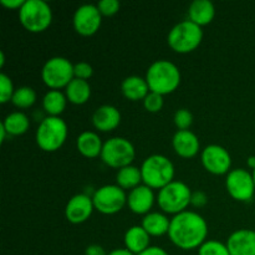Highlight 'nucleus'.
<instances>
[{
    "mask_svg": "<svg viewBox=\"0 0 255 255\" xmlns=\"http://www.w3.org/2000/svg\"><path fill=\"white\" fill-rule=\"evenodd\" d=\"M208 203V197L204 193L203 191H194L192 192V198H191V204L196 208H202L206 204Z\"/></svg>",
    "mask_w": 255,
    "mask_h": 255,
    "instance_id": "nucleus-35",
    "label": "nucleus"
},
{
    "mask_svg": "<svg viewBox=\"0 0 255 255\" xmlns=\"http://www.w3.org/2000/svg\"><path fill=\"white\" fill-rule=\"evenodd\" d=\"M67 133L69 128L65 120L56 116H46L40 121L35 139L42 151L55 152L64 146Z\"/></svg>",
    "mask_w": 255,
    "mask_h": 255,
    "instance_id": "nucleus-4",
    "label": "nucleus"
},
{
    "mask_svg": "<svg viewBox=\"0 0 255 255\" xmlns=\"http://www.w3.org/2000/svg\"><path fill=\"white\" fill-rule=\"evenodd\" d=\"M94 206L100 213L116 214L127 204V194L125 189L117 184H106L96 189L92 196Z\"/></svg>",
    "mask_w": 255,
    "mask_h": 255,
    "instance_id": "nucleus-10",
    "label": "nucleus"
},
{
    "mask_svg": "<svg viewBox=\"0 0 255 255\" xmlns=\"http://www.w3.org/2000/svg\"><path fill=\"white\" fill-rule=\"evenodd\" d=\"M247 163H248L249 168H252V171L255 168V156H252L249 157L248 161H247Z\"/></svg>",
    "mask_w": 255,
    "mask_h": 255,
    "instance_id": "nucleus-40",
    "label": "nucleus"
},
{
    "mask_svg": "<svg viewBox=\"0 0 255 255\" xmlns=\"http://www.w3.org/2000/svg\"><path fill=\"white\" fill-rule=\"evenodd\" d=\"M141 226L151 237H162L168 234L171 219L161 212H149L143 217Z\"/></svg>",
    "mask_w": 255,
    "mask_h": 255,
    "instance_id": "nucleus-23",
    "label": "nucleus"
},
{
    "mask_svg": "<svg viewBox=\"0 0 255 255\" xmlns=\"http://www.w3.org/2000/svg\"><path fill=\"white\" fill-rule=\"evenodd\" d=\"M142 182L152 189H162L174 181V164L163 154H151L141 166Z\"/></svg>",
    "mask_w": 255,
    "mask_h": 255,
    "instance_id": "nucleus-3",
    "label": "nucleus"
},
{
    "mask_svg": "<svg viewBox=\"0 0 255 255\" xmlns=\"http://www.w3.org/2000/svg\"><path fill=\"white\" fill-rule=\"evenodd\" d=\"M109 253L105 252V249L102 248L99 244H91V246L87 247L85 249V255H107Z\"/></svg>",
    "mask_w": 255,
    "mask_h": 255,
    "instance_id": "nucleus-36",
    "label": "nucleus"
},
{
    "mask_svg": "<svg viewBox=\"0 0 255 255\" xmlns=\"http://www.w3.org/2000/svg\"><path fill=\"white\" fill-rule=\"evenodd\" d=\"M41 79L51 90L66 89L67 85L75 79L74 64L66 57H50L42 66Z\"/></svg>",
    "mask_w": 255,
    "mask_h": 255,
    "instance_id": "nucleus-9",
    "label": "nucleus"
},
{
    "mask_svg": "<svg viewBox=\"0 0 255 255\" xmlns=\"http://www.w3.org/2000/svg\"><path fill=\"white\" fill-rule=\"evenodd\" d=\"M198 255H231L227 244L218 241H206L198 248Z\"/></svg>",
    "mask_w": 255,
    "mask_h": 255,
    "instance_id": "nucleus-29",
    "label": "nucleus"
},
{
    "mask_svg": "<svg viewBox=\"0 0 255 255\" xmlns=\"http://www.w3.org/2000/svg\"><path fill=\"white\" fill-rule=\"evenodd\" d=\"M101 159L112 168H124L129 166L136 157V149L132 142L125 137H111L104 142Z\"/></svg>",
    "mask_w": 255,
    "mask_h": 255,
    "instance_id": "nucleus-8",
    "label": "nucleus"
},
{
    "mask_svg": "<svg viewBox=\"0 0 255 255\" xmlns=\"http://www.w3.org/2000/svg\"><path fill=\"white\" fill-rule=\"evenodd\" d=\"M138 255H169V254L167 253L163 248H161V247L151 246L149 248H147L146 251L142 252V253Z\"/></svg>",
    "mask_w": 255,
    "mask_h": 255,
    "instance_id": "nucleus-38",
    "label": "nucleus"
},
{
    "mask_svg": "<svg viewBox=\"0 0 255 255\" xmlns=\"http://www.w3.org/2000/svg\"><path fill=\"white\" fill-rule=\"evenodd\" d=\"M65 95L67 97V101H70L71 104L84 105L91 97V86L86 80L75 77L65 89Z\"/></svg>",
    "mask_w": 255,
    "mask_h": 255,
    "instance_id": "nucleus-24",
    "label": "nucleus"
},
{
    "mask_svg": "<svg viewBox=\"0 0 255 255\" xmlns=\"http://www.w3.org/2000/svg\"><path fill=\"white\" fill-rule=\"evenodd\" d=\"M192 191L184 182L173 181L162 189L157 194V203L166 214L182 213L187 211L191 204Z\"/></svg>",
    "mask_w": 255,
    "mask_h": 255,
    "instance_id": "nucleus-6",
    "label": "nucleus"
},
{
    "mask_svg": "<svg viewBox=\"0 0 255 255\" xmlns=\"http://www.w3.org/2000/svg\"><path fill=\"white\" fill-rule=\"evenodd\" d=\"M121 124V112L112 105H102L92 115V125L101 132L114 131Z\"/></svg>",
    "mask_w": 255,
    "mask_h": 255,
    "instance_id": "nucleus-18",
    "label": "nucleus"
},
{
    "mask_svg": "<svg viewBox=\"0 0 255 255\" xmlns=\"http://www.w3.org/2000/svg\"><path fill=\"white\" fill-rule=\"evenodd\" d=\"M226 188L229 196L238 202H251L255 194L253 173L248 169H232L226 178Z\"/></svg>",
    "mask_w": 255,
    "mask_h": 255,
    "instance_id": "nucleus-11",
    "label": "nucleus"
},
{
    "mask_svg": "<svg viewBox=\"0 0 255 255\" xmlns=\"http://www.w3.org/2000/svg\"><path fill=\"white\" fill-rule=\"evenodd\" d=\"M252 173H253V178H254V183H255V168L252 171Z\"/></svg>",
    "mask_w": 255,
    "mask_h": 255,
    "instance_id": "nucleus-42",
    "label": "nucleus"
},
{
    "mask_svg": "<svg viewBox=\"0 0 255 255\" xmlns=\"http://www.w3.org/2000/svg\"><path fill=\"white\" fill-rule=\"evenodd\" d=\"M121 91L129 101H139V100H144V97L148 95L149 87L146 77L132 75V76H127L122 81Z\"/></svg>",
    "mask_w": 255,
    "mask_h": 255,
    "instance_id": "nucleus-22",
    "label": "nucleus"
},
{
    "mask_svg": "<svg viewBox=\"0 0 255 255\" xmlns=\"http://www.w3.org/2000/svg\"><path fill=\"white\" fill-rule=\"evenodd\" d=\"M97 7L102 16H112L119 12L121 4L119 0H101L97 2Z\"/></svg>",
    "mask_w": 255,
    "mask_h": 255,
    "instance_id": "nucleus-33",
    "label": "nucleus"
},
{
    "mask_svg": "<svg viewBox=\"0 0 255 255\" xmlns=\"http://www.w3.org/2000/svg\"><path fill=\"white\" fill-rule=\"evenodd\" d=\"M92 74H94V69H92L89 62L80 61L74 65V75L76 79L86 80L87 81L92 76Z\"/></svg>",
    "mask_w": 255,
    "mask_h": 255,
    "instance_id": "nucleus-34",
    "label": "nucleus"
},
{
    "mask_svg": "<svg viewBox=\"0 0 255 255\" xmlns=\"http://www.w3.org/2000/svg\"><path fill=\"white\" fill-rule=\"evenodd\" d=\"M95 211L92 197L85 193L75 194L65 207V217L72 224H81L92 216Z\"/></svg>",
    "mask_w": 255,
    "mask_h": 255,
    "instance_id": "nucleus-14",
    "label": "nucleus"
},
{
    "mask_svg": "<svg viewBox=\"0 0 255 255\" xmlns=\"http://www.w3.org/2000/svg\"><path fill=\"white\" fill-rule=\"evenodd\" d=\"M172 146L174 152L182 158H192L196 156L201 148V142L197 134L191 129L177 131L172 138Z\"/></svg>",
    "mask_w": 255,
    "mask_h": 255,
    "instance_id": "nucleus-17",
    "label": "nucleus"
},
{
    "mask_svg": "<svg viewBox=\"0 0 255 255\" xmlns=\"http://www.w3.org/2000/svg\"><path fill=\"white\" fill-rule=\"evenodd\" d=\"M4 62H5V55H4V51H0V67L4 66Z\"/></svg>",
    "mask_w": 255,
    "mask_h": 255,
    "instance_id": "nucleus-41",
    "label": "nucleus"
},
{
    "mask_svg": "<svg viewBox=\"0 0 255 255\" xmlns=\"http://www.w3.org/2000/svg\"><path fill=\"white\" fill-rule=\"evenodd\" d=\"M201 161L204 168L212 174H228L232 167V157L229 152L219 144H208L201 153Z\"/></svg>",
    "mask_w": 255,
    "mask_h": 255,
    "instance_id": "nucleus-13",
    "label": "nucleus"
},
{
    "mask_svg": "<svg viewBox=\"0 0 255 255\" xmlns=\"http://www.w3.org/2000/svg\"><path fill=\"white\" fill-rule=\"evenodd\" d=\"M163 104H164L163 96L157 94V92L149 91L148 95H147L143 100L144 109H146L148 112H151V114H156V112L161 111L162 107H163Z\"/></svg>",
    "mask_w": 255,
    "mask_h": 255,
    "instance_id": "nucleus-32",
    "label": "nucleus"
},
{
    "mask_svg": "<svg viewBox=\"0 0 255 255\" xmlns=\"http://www.w3.org/2000/svg\"><path fill=\"white\" fill-rule=\"evenodd\" d=\"M1 5L5 6L6 9L10 10H20V7L24 5L25 0H1Z\"/></svg>",
    "mask_w": 255,
    "mask_h": 255,
    "instance_id": "nucleus-37",
    "label": "nucleus"
},
{
    "mask_svg": "<svg viewBox=\"0 0 255 255\" xmlns=\"http://www.w3.org/2000/svg\"><path fill=\"white\" fill-rule=\"evenodd\" d=\"M107 255H134V254L131 253V252L126 248H117V249H114V251L110 252Z\"/></svg>",
    "mask_w": 255,
    "mask_h": 255,
    "instance_id": "nucleus-39",
    "label": "nucleus"
},
{
    "mask_svg": "<svg viewBox=\"0 0 255 255\" xmlns=\"http://www.w3.org/2000/svg\"><path fill=\"white\" fill-rule=\"evenodd\" d=\"M125 248L128 249L134 255L141 254L151 247V236L147 233L142 226H133L125 233Z\"/></svg>",
    "mask_w": 255,
    "mask_h": 255,
    "instance_id": "nucleus-19",
    "label": "nucleus"
},
{
    "mask_svg": "<svg viewBox=\"0 0 255 255\" xmlns=\"http://www.w3.org/2000/svg\"><path fill=\"white\" fill-rule=\"evenodd\" d=\"M208 224L199 213L184 211L171 219L168 237L172 243L182 251L197 249L207 241Z\"/></svg>",
    "mask_w": 255,
    "mask_h": 255,
    "instance_id": "nucleus-1",
    "label": "nucleus"
},
{
    "mask_svg": "<svg viewBox=\"0 0 255 255\" xmlns=\"http://www.w3.org/2000/svg\"><path fill=\"white\" fill-rule=\"evenodd\" d=\"M1 126L7 132L10 137L11 136H21L25 132H27L30 127V120L27 115L21 111H15L7 115L2 121Z\"/></svg>",
    "mask_w": 255,
    "mask_h": 255,
    "instance_id": "nucleus-26",
    "label": "nucleus"
},
{
    "mask_svg": "<svg viewBox=\"0 0 255 255\" xmlns=\"http://www.w3.org/2000/svg\"><path fill=\"white\" fill-rule=\"evenodd\" d=\"M66 95L60 90H50L42 97V109L47 116L60 117V115L66 109Z\"/></svg>",
    "mask_w": 255,
    "mask_h": 255,
    "instance_id": "nucleus-25",
    "label": "nucleus"
},
{
    "mask_svg": "<svg viewBox=\"0 0 255 255\" xmlns=\"http://www.w3.org/2000/svg\"><path fill=\"white\" fill-rule=\"evenodd\" d=\"M154 199L156 197H154L153 189L149 188L146 184H141L129 191V193L127 194V206L134 214L146 216L151 212Z\"/></svg>",
    "mask_w": 255,
    "mask_h": 255,
    "instance_id": "nucleus-15",
    "label": "nucleus"
},
{
    "mask_svg": "<svg viewBox=\"0 0 255 255\" xmlns=\"http://www.w3.org/2000/svg\"><path fill=\"white\" fill-rule=\"evenodd\" d=\"M146 80L149 91L164 96L178 89L181 84V71L178 66L169 60H157L147 69Z\"/></svg>",
    "mask_w": 255,
    "mask_h": 255,
    "instance_id": "nucleus-2",
    "label": "nucleus"
},
{
    "mask_svg": "<svg viewBox=\"0 0 255 255\" xmlns=\"http://www.w3.org/2000/svg\"><path fill=\"white\" fill-rule=\"evenodd\" d=\"M188 16L191 21L202 27L213 21L216 7L211 0H194L188 7Z\"/></svg>",
    "mask_w": 255,
    "mask_h": 255,
    "instance_id": "nucleus-21",
    "label": "nucleus"
},
{
    "mask_svg": "<svg viewBox=\"0 0 255 255\" xmlns=\"http://www.w3.org/2000/svg\"><path fill=\"white\" fill-rule=\"evenodd\" d=\"M231 255H255V231L238 229L227 239Z\"/></svg>",
    "mask_w": 255,
    "mask_h": 255,
    "instance_id": "nucleus-16",
    "label": "nucleus"
},
{
    "mask_svg": "<svg viewBox=\"0 0 255 255\" xmlns=\"http://www.w3.org/2000/svg\"><path fill=\"white\" fill-rule=\"evenodd\" d=\"M19 20L30 32H42L51 25L52 10L44 0H25L19 10Z\"/></svg>",
    "mask_w": 255,
    "mask_h": 255,
    "instance_id": "nucleus-7",
    "label": "nucleus"
},
{
    "mask_svg": "<svg viewBox=\"0 0 255 255\" xmlns=\"http://www.w3.org/2000/svg\"><path fill=\"white\" fill-rule=\"evenodd\" d=\"M116 182L117 186L121 187L122 189H129V191H132L136 187L141 186V168L133 166V164H129V166L119 169V172L116 174Z\"/></svg>",
    "mask_w": 255,
    "mask_h": 255,
    "instance_id": "nucleus-27",
    "label": "nucleus"
},
{
    "mask_svg": "<svg viewBox=\"0 0 255 255\" xmlns=\"http://www.w3.org/2000/svg\"><path fill=\"white\" fill-rule=\"evenodd\" d=\"M203 40V30L191 20H183L174 25L168 32L167 41L169 47L178 54L194 51Z\"/></svg>",
    "mask_w": 255,
    "mask_h": 255,
    "instance_id": "nucleus-5",
    "label": "nucleus"
},
{
    "mask_svg": "<svg viewBox=\"0 0 255 255\" xmlns=\"http://www.w3.org/2000/svg\"><path fill=\"white\" fill-rule=\"evenodd\" d=\"M36 92L30 86H21L15 89L11 102L17 109H29L36 102Z\"/></svg>",
    "mask_w": 255,
    "mask_h": 255,
    "instance_id": "nucleus-28",
    "label": "nucleus"
},
{
    "mask_svg": "<svg viewBox=\"0 0 255 255\" xmlns=\"http://www.w3.org/2000/svg\"><path fill=\"white\" fill-rule=\"evenodd\" d=\"M15 89L11 79L6 74H0V102L6 104L11 101L12 95H14Z\"/></svg>",
    "mask_w": 255,
    "mask_h": 255,
    "instance_id": "nucleus-30",
    "label": "nucleus"
},
{
    "mask_svg": "<svg viewBox=\"0 0 255 255\" xmlns=\"http://www.w3.org/2000/svg\"><path fill=\"white\" fill-rule=\"evenodd\" d=\"M76 147L77 151L87 158H96V157L101 156L102 147H104V142H102L101 137L94 131H85L79 134L76 139Z\"/></svg>",
    "mask_w": 255,
    "mask_h": 255,
    "instance_id": "nucleus-20",
    "label": "nucleus"
},
{
    "mask_svg": "<svg viewBox=\"0 0 255 255\" xmlns=\"http://www.w3.org/2000/svg\"><path fill=\"white\" fill-rule=\"evenodd\" d=\"M74 29L82 36H91L96 34L102 24V15L97 5L84 4L75 10L72 19Z\"/></svg>",
    "mask_w": 255,
    "mask_h": 255,
    "instance_id": "nucleus-12",
    "label": "nucleus"
},
{
    "mask_svg": "<svg viewBox=\"0 0 255 255\" xmlns=\"http://www.w3.org/2000/svg\"><path fill=\"white\" fill-rule=\"evenodd\" d=\"M174 125L179 131H184V129H189V127L193 124V115L189 110L187 109H179L177 110L176 114L173 116Z\"/></svg>",
    "mask_w": 255,
    "mask_h": 255,
    "instance_id": "nucleus-31",
    "label": "nucleus"
}]
</instances>
